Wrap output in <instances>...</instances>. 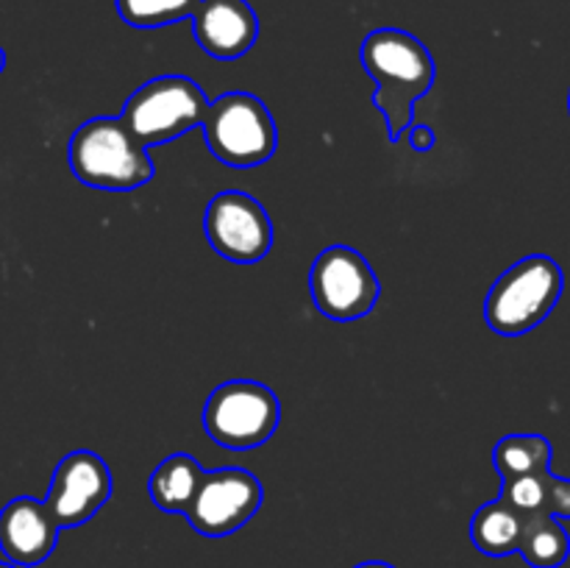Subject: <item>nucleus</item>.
Returning <instances> with one entry per match:
<instances>
[{
  "label": "nucleus",
  "instance_id": "6ab92c4d",
  "mask_svg": "<svg viewBox=\"0 0 570 568\" xmlns=\"http://www.w3.org/2000/svg\"><path fill=\"white\" fill-rule=\"evenodd\" d=\"M546 512L560 521H570V479L549 473V490H546Z\"/></svg>",
  "mask_w": 570,
  "mask_h": 568
},
{
  "label": "nucleus",
  "instance_id": "a211bd4d",
  "mask_svg": "<svg viewBox=\"0 0 570 568\" xmlns=\"http://www.w3.org/2000/svg\"><path fill=\"white\" fill-rule=\"evenodd\" d=\"M549 473H527V477L507 479L501 484V499L515 507L523 516H538L546 512V490H549Z\"/></svg>",
  "mask_w": 570,
  "mask_h": 568
},
{
  "label": "nucleus",
  "instance_id": "20e7f679",
  "mask_svg": "<svg viewBox=\"0 0 570 568\" xmlns=\"http://www.w3.org/2000/svg\"><path fill=\"white\" fill-rule=\"evenodd\" d=\"M204 137L209 154L228 167H256L278 148L276 120L265 100L250 92H226L206 111Z\"/></svg>",
  "mask_w": 570,
  "mask_h": 568
},
{
  "label": "nucleus",
  "instance_id": "423d86ee",
  "mask_svg": "<svg viewBox=\"0 0 570 568\" xmlns=\"http://www.w3.org/2000/svg\"><path fill=\"white\" fill-rule=\"evenodd\" d=\"M282 421V401L267 384L234 379L212 390L204 407V429L217 445L248 451L265 445Z\"/></svg>",
  "mask_w": 570,
  "mask_h": 568
},
{
  "label": "nucleus",
  "instance_id": "aec40b11",
  "mask_svg": "<svg viewBox=\"0 0 570 568\" xmlns=\"http://www.w3.org/2000/svg\"><path fill=\"white\" fill-rule=\"evenodd\" d=\"M410 134V145L417 150V154H429L434 148V131L426 126V123H417V126L406 128Z\"/></svg>",
  "mask_w": 570,
  "mask_h": 568
},
{
  "label": "nucleus",
  "instance_id": "f8f14e48",
  "mask_svg": "<svg viewBox=\"0 0 570 568\" xmlns=\"http://www.w3.org/2000/svg\"><path fill=\"white\" fill-rule=\"evenodd\" d=\"M59 532L45 501L33 496H17L0 510V551L17 568H31L48 560Z\"/></svg>",
  "mask_w": 570,
  "mask_h": 568
},
{
  "label": "nucleus",
  "instance_id": "412c9836",
  "mask_svg": "<svg viewBox=\"0 0 570 568\" xmlns=\"http://www.w3.org/2000/svg\"><path fill=\"white\" fill-rule=\"evenodd\" d=\"M354 568H395V566H390V562H382V560H367V562H360V566H354Z\"/></svg>",
  "mask_w": 570,
  "mask_h": 568
},
{
  "label": "nucleus",
  "instance_id": "4be33fe9",
  "mask_svg": "<svg viewBox=\"0 0 570 568\" xmlns=\"http://www.w3.org/2000/svg\"><path fill=\"white\" fill-rule=\"evenodd\" d=\"M3 70H6V50L0 48V72H3Z\"/></svg>",
  "mask_w": 570,
  "mask_h": 568
},
{
  "label": "nucleus",
  "instance_id": "ddd939ff",
  "mask_svg": "<svg viewBox=\"0 0 570 568\" xmlns=\"http://www.w3.org/2000/svg\"><path fill=\"white\" fill-rule=\"evenodd\" d=\"M204 468L189 454H170L154 468L148 479V493L161 512H187L204 479Z\"/></svg>",
  "mask_w": 570,
  "mask_h": 568
},
{
  "label": "nucleus",
  "instance_id": "0eeeda50",
  "mask_svg": "<svg viewBox=\"0 0 570 568\" xmlns=\"http://www.w3.org/2000/svg\"><path fill=\"white\" fill-rule=\"evenodd\" d=\"M309 293L323 315L348 323L371 315L382 295V284L360 251L328 245L312 262Z\"/></svg>",
  "mask_w": 570,
  "mask_h": 568
},
{
  "label": "nucleus",
  "instance_id": "9d476101",
  "mask_svg": "<svg viewBox=\"0 0 570 568\" xmlns=\"http://www.w3.org/2000/svg\"><path fill=\"white\" fill-rule=\"evenodd\" d=\"M111 488L115 482L104 457L78 449L61 457L56 466L45 507L59 529L81 527L111 499Z\"/></svg>",
  "mask_w": 570,
  "mask_h": 568
},
{
  "label": "nucleus",
  "instance_id": "39448f33",
  "mask_svg": "<svg viewBox=\"0 0 570 568\" xmlns=\"http://www.w3.org/2000/svg\"><path fill=\"white\" fill-rule=\"evenodd\" d=\"M212 100L187 76H159L142 84L122 106L120 120L134 137L148 145L170 143L204 123Z\"/></svg>",
  "mask_w": 570,
  "mask_h": 568
},
{
  "label": "nucleus",
  "instance_id": "2eb2a0df",
  "mask_svg": "<svg viewBox=\"0 0 570 568\" xmlns=\"http://www.w3.org/2000/svg\"><path fill=\"white\" fill-rule=\"evenodd\" d=\"M518 555L532 568H560L570 557V535L560 518L549 512L529 516L523 523Z\"/></svg>",
  "mask_w": 570,
  "mask_h": 568
},
{
  "label": "nucleus",
  "instance_id": "5701e85b",
  "mask_svg": "<svg viewBox=\"0 0 570 568\" xmlns=\"http://www.w3.org/2000/svg\"><path fill=\"white\" fill-rule=\"evenodd\" d=\"M0 568H17V566H14V562H9V560H6V562H0Z\"/></svg>",
  "mask_w": 570,
  "mask_h": 568
},
{
  "label": "nucleus",
  "instance_id": "7ed1b4c3",
  "mask_svg": "<svg viewBox=\"0 0 570 568\" xmlns=\"http://www.w3.org/2000/svg\"><path fill=\"white\" fill-rule=\"evenodd\" d=\"M566 273L549 254H529L507 267L484 298V321L501 337H521L538 329L560 304Z\"/></svg>",
  "mask_w": 570,
  "mask_h": 568
},
{
  "label": "nucleus",
  "instance_id": "6e6552de",
  "mask_svg": "<svg viewBox=\"0 0 570 568\" xmlns=\"http://www.w3.org/2000/svg\"><path fill=\"white\" fill-rule=\"evenodd\" d=\"M204 232L212 248L234 265H256L273 248L271 215L243 189L217 193L206 204Z\"/></svg>",
  "mask_w": 570,
  "mask_h": 568
},
{
  "label": "nucleus",
  "instance_id": "f03ea898",
  "mask_svg": "<svg viewBox=\"0 0 570 568\" xmlns=\"http://www.w3.org/2000/svg\"><path fill=\"white\" fill-rule=\"evenodd\" d=\"M67 156L78 182L109 193H128L156 176L148 148L120 117H92L78 126Z\"/></svg>",
  "mask_w": 570,
  "mask_h": 568
},
{
  "label": "nucleus",
  "instance_id": "1a4fd4ad",
  "mask_svg": "<svg viewBox=\"0 0 570 568\" xmlns=\"http://www.w3.org/2000/svg\"><path fill=\"white\" fill-rule=\"evenodd\" d=\"M262 501H265V488L254 473L245 468H220L204 473L184 518L195 532L206 538H226L259 512Z\"/></svg>",
  "mask_w": 570,
  "mask_h": 568
},
{
  "label": "nucleus",
  "instance_id": "f257e3e1",
  "mask_svg": "<svg viewBox=\"0 0 570 568\" xmlns=\"http://www.w3.org/2000/svg\"><path fill=\"white\" fill-rule=\"evenodd\" d=\"M360 59L376 84L373 106L387 120L390 143H399L412 126L415 104L434 87L438 67H434L432 53L410 31L376 28L362 42Z\"/></svg>",
  "mask_w": 570,
  "mask_h": 568
},
{
  "label": "nucleus",
  "instance_id": "dca6fc26",
  "mask_svg": "<svg viewBox=\"0 0 570 568\" xmlns=\"http://www.w3.org/2000/svg\"><path fill=\"white\" fill-rule=\"evenodd\" d=\"M551 440L546 434H507L495 443L493 466L499 471L501 482L527 473L551 471Z\"/></svg>",
  "mask_w": 570,
  "mask_h": 568
},
{
  "label": "nucleus",
  "instance_id": "4468645a",
  "mask_svg": "<svg viewBox=\"0 0 570 568\" xmlns=\"http://www.w3.org/2000/svg\"><path fill=\"white\" fill-rule=\"evenodd\" d=\"M523 523H527V516L518 512L512 505H507L499 496L495 501H488L476 510L471 521V540L488 557L515 555L518 543H521Z\"/></svg>",
  "mask_w": 570,
  "mask_h": 568
},
{
  "label": "nucleus",
  "instance_id": "b1692460",
  "mask_svg": "<svg viewBox=\"0 0 570 568\" xmlns=\"http://www.w3.org/2000/svg\"><path fill=\"white\" fill-rule=\"evenodd\" d=\"M568 111H570V95H568Z\"/></svg>",
  "mask_w": 570,
  "mask_h": 568
},
{
  "label": "nucleus",
  "instance_id": "f3484780",
  "mask_svg": "<svg viewBox=\"0 0 570 568\" xmlns=\"http://www.w3.org/2000/svg\"><path fill=\"white\" fill-rule=\"evenodd\" d=\"M198 3L200 0H115L120 20L126 26L139 28V31L189 20Z\"/></svg>",
  "mask_w": 570,
  "mask_h": 568
},
{
  "label": "nucleus",
  "instance_id": "9b49d317",
  "mask_svg": "<svg viewBox=\"0 0 570 568\" xmlns=\"http://www.w3.org/2000/svg\"><path fill=\"white\" fill-rule=\"evenodd\" d=\"M189 20L195 42L212 59H239L259 39V17L248 0H200Z\"/></svg>",
  "mask_w": 570,
  "mask_h": 568
}]
</instances>
